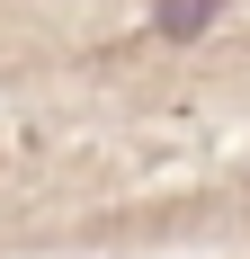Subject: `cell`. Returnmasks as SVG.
<instances>
[{"label":"cell","instance_id":"obj_1","mask_svg":"<svg viewBox=\"0 0 250 259\" xmlns=\"http://www.w3.org/2000/svg\"><path fill=\"white\" fill-rule=\"evenodd\" d=\"M224 9L232 0H161V9H152V36H179V45H188V36H205Z\"/></svg>","mask_w":250,"mask_h":259}]
</instances>
